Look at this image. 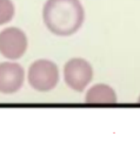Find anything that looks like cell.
Here are the masks:
<instances>
[{
    "instance_id": "obj_8",
    "label": "cell",
    "mask_w": 140,
    "mask_h": 150,
    "mask_svg": "<svg viewBox=\"0 0 140 150\" xmlns=\"http://www.w3.org/2000/svg\"><path fill=\"white\" fill-rule=\"evenodd\" d=\"M138 102L140 103V95H139V97H138Z\"/></svg>"
},
{
    "instance_id": "obj_3",
    "label": "cell",
    "mask_w": 140,
    "mask_h": 150,
    "mask_svg": "<svg viewBox=\"0 0 140 150\" xmlns=\"http://www.w3.org/2000/svg\"><path fill=\"white\" fill-rule=\"evenodd\" d=\"M64 81L68 88L74 91H84L92 82L94 70L92 64L82 57L69 59L62 69Z\"/></svg>"
},
{
    "instance_id": "obj_4",
    "label": "cell",
    "mask_w": 140,
    "mask_h": 150,
    "mask_svg": "<svg viewBox=\"0 0 140 150\" xmlns=\"http://www.w3.org/2000/svg\"><path fill=\"white\" fill-rule=\"evenodd\" d=\"M28 48L26 33L18 27H6L0 32V54L8 61L21 59Z\"/></svg>"
},
{
    "instance_id": "obj_2",
    "label": "cell",
    "mask_w": 140,
    "mask_h": 150,
    "mask_svg": "<svg viewBox=\"0 0 140 150\" xmlns=\"http://www.w3.org/2000/svg\"><path fill=\"white\" fill-rule=\"evenodd\" d=\"M60 79L59 68L48 59H38L31 63L27 70V82L36 91L47 93L53 90Z\"/></svg>"
},
{
    "instance_id": "obj_7",
    "label": "cell",
    "mask_w": 140,
    "mask_h": 150,
    "mask_svg": "<svg viewBox=\"0 0 140 150\" xmlns=\"http://www.w3.org/2000/svg\"><path fill=\"white\" fill-rule=\"evenodd\" d=\"M15 13V7L12 0H0V26L8 23Z\"/></svg>"
},
{
    "instance_id": "obj_6",
    "label": "cell",
    "mask_w": 140,
    "mask_h": 150,
    "mask_svg": "<svg viewBox=\"0 0 140 150\" xmlns=\"http://www.w3.org/2000/svg\"><path fill=\"white\" fill-rule=\"evenodd\" d=\"M118 96L115 90L106 83H96L91 86L85 94V102L87 104H115Z\"/></svg>"
},
{
    "instance_id": "obj_1",
    "label": "cell",
    "mask_w": 140,
    "mask_h": 150,
    "mask_svg": "<svg viewBox=\"0 0 140 150\" xmlns=\"http://www.w3.org/2000/svg\"><path fill=\"white\" fill-rule=\"evenodd\" d=\"M42 20L54 35L75 34L85 21V9L80 0H46L42 7Z\"/></svg>"
},
{
    "instance_id": "obj_5",
    "label": "cell",
    "mask_w": 140,
    "mask_h": 150,
    "mask_svg": "<svg viewBox=\"0 0 140 150\" xmlns=\"http://www.w3.org/2000/svg\"><path fill=\"white\" fill-rule=\"evenodd\" d=\"M24 67L15 61L0 62V94L11 95L18 93L25 82Z\"/></svg>"
}]
</instances>
